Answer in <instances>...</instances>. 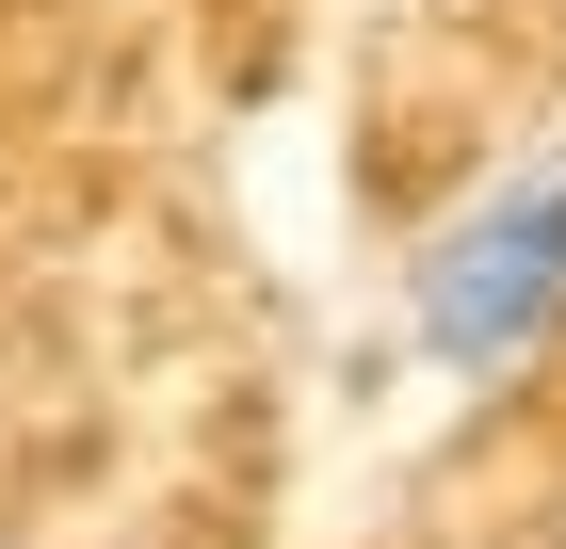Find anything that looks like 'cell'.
Returning a JSON list of instances; mask_svg holds the SVG:
<instances>
[{
  "label": "cell",
  "instance_id": "2",
  "mask_svg": "<svg viewBox=\"0 0 566 549\" xmlns=\"http://www.w3.org/2000/svg\"><path fill=\"white\" fill-rule=\"evenodd\" d=\"M551 549H566V534H551Z\"/></svg>",
  "mask_w": 566,
  "mask_h": 549
},
{
  "label": "cell",
  "instance_id": "1",
  "mask_svg": "<svg viewBox=\"0 0 566 549\" xmlns=\"http://www.w3.org/2000/svg\"><path fill=\"white\" fill-rule=\"evenodd\" d=\"M405 356L437 388H518L534 356H566V162L437 211V243L405 258Z\"/></svg>",
  "mask_w": 566,
  "mask_h": 549
}]
</instances>
